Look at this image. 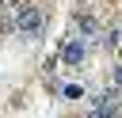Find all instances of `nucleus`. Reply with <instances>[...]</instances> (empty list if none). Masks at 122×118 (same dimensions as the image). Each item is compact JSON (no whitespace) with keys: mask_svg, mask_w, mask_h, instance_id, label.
<instances>
[{"mask_svg":"<svg viewBox=\"0 0 122 118\" xmlns=\"http://www.w3.org/2000/svg\"><path fill=\"white\" fill-rule=\"evenodd\" d=\"M88 49H84V38H65L61 42V61L65 65H84Z\"/></svg>","mask_w":122,"mask_h":118,"instance_id":"nucleus-2","label":"nucleus"},{"mask_svg":"<svg viewBox=\"0 0 122 118\" xmlns=\"http://www.w3.org/2000/svg\"><path fill=\"white\" fill-rule=\"evenodd\" d=\"M15 30V19L11 15H0V34H11Z\"/></svg>","mask_w":122,"mask_h":118,"instance_id":"nucleus-6","label":"nucleus"},{"mask_svg":"<svg viewBox=\"0 0 122 118\" xmlns=\"http://www.w3.org/2000/svg\"><path fill=\"white\" fill-rule=\"evenodd\" d=\"M111 88L122 95V65H114V72H111Z\"/></svg>","mask_w":122,"mask_h":118,"instance_id":"nucleus-4","label":"nucleus"},{"mask_svg":"<svg viewBox=\"0 0 122 118\" xmlns=\"http://www.w3.org/2000/svg\"><path fill=\"white\" fill-rule=\"evenodd\" d=\"M76 30H80V38H95L99 34V23L92 15H76Z\"/></svg>","mask_w":122,"mask_h":118,"instance_id":"nucleus-3","label":"nucleus"},{"mask_svg":"<svg viewBox=\"0 0 122 118\" xmlns=\"http://www.w3.org/2000/svg\"><path fill=\"white\" fill-rule=\"evenodd\" d=\"M80 95H84L80 84H65V99H80Z\"/></svg>","mask_w":122,"mask_h":118,"instance_id":"nucleus-5","label":"nucleus"},{"mask_svg":"<svg viewBox=\"0 0 122 118\" xmlns=\"http://www.w3.org/2000/svg\"><path fill=\"white\" fill-rule=\"evenodd\" d=\"M42 23H46V15H42V8H34V4H19V11H15V30L23 34V38H42Z\"/></svg>","mask_w":122,"mask_h":118,"instance_id":"nucleus-1","label":"nucleus"},{"mask_svg":"<svg viewBox=\"0 0 122 118\" xmlns=\"http://www.w3.org/2000/svg\"><path fill=\"white\" fill-rule=\"evenodd\" d=\"M88 118H118V110H92Z\"/></svg>","mask_w":122,"mask_h":118,"instance_id":"nucleus-8","label":"nucleus"},{"mask_svg":"<svg viewBox=\"0 0 122 118\" xmlns=\"http://www.w3.org/2000/svg\"><path fill=\"white\" fill-rule=\"evenodd\" d=\"M118 38H122V30H118V27H114V30H111V34H107V46H111V49H114V46H118Z\"/></svg>","mask_w":122,"mask_h":118,"instance_id":"nucleus-7","label":"nucleus"},{"mask_svg":"<svg viewBox=\"0 0 122 118\" xmlns=\"http://www.w3.org/2000/svg\"><path fill=\"white\" fill-rule=\"evenodd\" d=\"M76 4H88V0H76Z\"/></svg>","mask_w":122,"mask_h":118,"instance_id":"nucleus-9","label":"nucleus"}]
</instances>
